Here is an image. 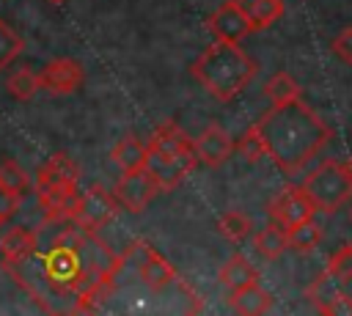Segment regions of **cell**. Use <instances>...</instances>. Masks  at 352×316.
<instances>
[{
	"instance_id": "cell-25",
	"label": "cell",
	"mask_w": 352,
	"mask_h": 316,
	"mask_svg": "<svg viewBox=\"0 0 352 316\" xmlns=\"http://www.w3.org/2000/svg\"><path fill=\"white\" fill-rule=\"evenodd\" d=\"M19 52H22V36L8 22L0 19V69L11 66Z\"/></svg>"
},
{
	"instance_id": "cell-33",
	"label": "cell",
	"mask_w": 352,
	"mask_h": 316,
	"mask_svg": "<svg viewBox=\"0 0 352 316\" xmlns=\"http://www.w3.org/2000/svg\"><path fill=\"white\" fill-rule=\"evenodd\" d=\"M0 225H3V220H0Z\"/></svg>"
},
{
	"instance_id": "cell-17",
	"label": "cell",
	"mask_w": 352,
	"mask_h": 316,
	"mask_svg": "<svg viewBox=\"0 0 352 316\" xmlns=\"http://www.w3.org/2000/svg\"><path fill=\"white\" fill-rule=\"evenodd\" d=\"M146 154H148V146L140 143L135 135H129V137H121V140L113 146L110 159L121 168V173H129V170L146 168Z\"/></svg>"
},
{
	"instance_id": "cell-7",
	"label": "cell",
	"mask_w": 352,
	"mask_h": 316,
	"mask_svg": "<svg viewBox=\"0 0 352 316\" xmlns=\"http://www.w3.org/2000/svg\"><path fill=\"white\" fill-rule=\"evenodd\" d=\"M316 214L314 201L308 198V192L302 187H286L280 190L272 201H270V217L275 223H280L283 228H292L297 223H305Z\"/></svg>"
},
{
	"instance_id": "cell-19",
	"label": "cell",
	"mask_w": 352,
	"mask_h": 316,
	"mask_svg": "<svg viewBox=\"0 0 352 316\" xmlns=\"http://www.w3.org/2000/svg\"><path fill=\"white\" fill-rule=\"evenodd\" d=\"M286 247H289L286 228H283L280 223H275V220H272L270 225H264V228L256 234V250H258V256L267 258V261L280 258Z\"/></svg>"
},
{
	"instance_id": "cell-28",
	"label": "cell",
	"mask_w": 352,
	"mask_h": 316,
	"mask_svg": "<svg viewBox=\"0 0 352 316\" xmlns=\"http://www.w3.org/2000/svg\"><path fill=\"white\" fill-rule=\"evenodd\" d=\"M330 47H333V55L341 63H352V27H341Z\"/></svg>"
},
{
	"instance_id": "cell-32",
	"label": "cell",
	"mask_w": 352,
	"mask_h": 316,
	"mask_svg": "<svg viewBox=\"0 0 352 316\" xmlns=\"http://www.w3.org/2000/svg\"><path fill=\"white\" fill-rule=\"evenodd\" d=\"M50 3H52V5H63L66 0H50Z\"/></svg>"
},
{
	"instance_id": "cell-31",
	"label": "cell",
	"mask_w": 352,
	"mask_h": 316,
	"mask_svg": "<svg viewBox=\"0 0 352 316\" xmlns=\"http://www.w3.org/2000/svg\"><path fill=\"white\" fill-rule=\"evenodd\" d=\"M341 165H344V170H346V176H349V181H352V154H349V157H346Z\"/></svg>"
},
{
	"instance_id": "cell-18",
	"label": "cell",
	"mask_w": 352,
	"mask_h": 316,
	"mask_svg": "<svg viewBox=\"0 0 352 316\" xmlns=\"http://www.w3.org/2000/svg\"><path fill=\"white\" fill-rule=\"evenodd\" d=\"M256 280H258V272H256V267H253L242 253L231 256V258L220 267V283H223L226 289H231V291H236V289H242V286H250V283H256Z\"/></svg>"
},
{
	"instance_id": "cell-22",
	"label": "cell",
	"mask_w": 352,
	"mask_h": 316,
	"mask_svg": "<svg viewBox=\"0 0 352 316\" xmlns=\"http://www.w3.org/2000/svg\"><path fill=\"white\" fill-rule=\"evenodd\" d=\"M6 88H8V93H11L14 99L28 102V99L41 88V85H38V74H36L33 69L22 66V69H16V71H11V74H8Z\"/></svg>"
},
{
	"instance_id": "cell-1",
	"label": "cell",
	"mask_w": 352,
	"mask_h": 316,
	"mask_svg": "<svg viewBox=\"0 0 352 316\" xmlns=\"http://www.w3.org/2000/svg\"><path fill=\"white\" fill-rule=\"evenodd\" d=\"M256 129L267 157L283 173L302 170L330 140V126L300 96L283 104H272V110L256 121Z\"/></svg>"
},
{
	"instance_id": "cell-4",
	"label": "cell",
	"mask_w": 352,
	"mask_h": 316,
	"mask_svg": "<svg viewBox=\"0 0 352 316\" xmlns=\"http://www.w3.org/2000/svg\"><path fill=\"white\" fill-rule=\"evenodd\" d=\"M118 206L121 203L110 190H104L102 184H94V187L80 192L74 214H72V223L77 228H82V231H99L116 217Z\"/></svg>"
},
{
	"instance_id": "cell-21",
	"label": "cell",
	"mask_w": 352,
	"mask_h": 316,
	"mask_svg": "<svg viewBox=\"0 0 352 316\" xmlns=\"http://www.w3.org/2000/svg\"><path fill=\"white\" fill-rule=\"evenodd\" d=\"M286 239H289V247L292 250H297V253H311L319 242H322V228L314 223V217L311 220H305V223H297V225H292V228H286Z\"/></svg>"
},
{
	"instance_id": "cell-30",
	"label": "cell",
	"mask_w": 352,
	"mask_h": 316,
	"mask_svg": "<svg viewBox=\"0 0 352 316\" xmlns=\"http://www.w3.org/2000/svg\"><path fill=\"white\" fill-rule=\"evenodd\" d=\"M319 313H327V316H344V313H352V297L346 291H341L338 297H333Z\"/></svg>"
},
{
	"instance_id": "cell-5",
	"label": "cell",
	"mask_w": 352,
	"mask_h": 316,
	"mask_svg": "<svg viewBox=\"0 0 352 316\" xmlns=\"http://www.w3.org/2000/svg\"><path fill=\"white\" fill-rule=\"evenodd\" d=\"M124 258H132L135 261L140 280L151 291H160V289H165L168 283L176 280V269L170 267V261L162 253H157L151 245H146V242H132L129 250L124 253Z\"/></svg>"
},
{
	"instance_id": "cell-10",
	"label": "cell",
	"mask_w": 352,
	"mask_h": 316,
	"mask_svg": "<svg viewBox=\"0 0 352 316\" xmlns=\"http://www.w3.org/2000/svg\"><path fill=\"white\" fill-rule=\"evenodd\" d=\"M148 148L157 151V154L176 157V159H187V162L198 165V157H195V140L187 137L173 121H165V124H160V126L151 132Z\"/></svg>"
},
{
	"instance_id": "cell-14",
	"label": "cell",
	"mask_w": 352,
	"mask_h": 316,
	"mask_svg": "<svg viewBox=\"0 0 352 316\" xmlns=\"http://www.w3.org/2000/svg\"><path fill=\"white\" fill-rule=\"evenodd\" d=\"M38 250V236L30 231V228H22V225H14L3 234L0 239V258H3V267H11V264H22V261H30Z\"/></svg>"
},
{
	"instance_id": "cell-6",
	"label": "cell",
	"mask_w": 352,
	"mask_h": 316,
	"mask_svg": "<svg viewBox=\"0 0 352 316\" xmlns=\"http://www.w3.org/2000/svg\"><path fill=\"white\" fill-rule=\"evenodd\" d=\"M157 192H160V184H157V179H154L146 168L121 173V179H118L116 187H113V195L118 198V203H121L126 212H135V214L143 212V209L154 201Z\"/></svg>"
},
{
	"instance_id": "cell-26",
	"label": "cell",
	"mask_w": 352,
	"mask_h": 316,
	"mask_svg": "<svg viewBox=\"0 0 352 316\" xmlns=\"http://www.w3.org/2000/svg\"><path fill=\"white\" fill-rule=\"evenodd\" d=\"M0 187L14 190L16 195H22V192L30 187L28 173L22 170V165H16L14 159H3V162H0Z\"/></svg>"
},
{
	"instance_id": "cell-9",
	"label": "cell",
	"mask_w": 352,
	"mask_h": 316,
	"mask_svg": "<svg viewBox=\"0 0 352 316\" xmlns=\"http://www.w3.org/2000/svg\"><path fill=\"white\" fill-rule=\"evenodd\" d=\"M82 66L74 58H55L38 71V85L55 96L72 93L82 85Z\"/></svg>"
},
{
	"instance_id": "cell-12",
	"label": "cell",
	"mask_w": 352,
	"mask_h": 316,
	"mask_svg": "<svg viewBox=\"0 0 352 316\" xmlns=\"http://www.w3.org/2000/svg\"><path fill=\"white\" fill-rule=\"evenodd\" d=\"M192 168H195V165L187 162V159L165 157V154H157V151H151V148H148V154H146V170L157 179L160 190H173V187H179V184L187 179V173H190Z\"/></svg>"
},
{
	"instance_id": "cell-15",
	"label": "cell",
	"mask_w": 352,
	"mask_h": 316,
	"mask_svg": "<svg viewBox=\"0 0 352 316\" xmlns=\"http://www.w3.org/2000/svg\"><path fill=\"white\" fill-rule=\"evenodd\" d=\"M228 305L242 316H258V313H267L272 308V294L264 286H258V280H256L250 286H242V289L231 291Z\"/></svg>"
},
{
	"instance_id": "cell-20",
	"label": "cell",
	"mask_w": 352,
	"mask_h": 316,
	"mask_svg": "<svg viewBox=\"0 0 352 316\" xmlns=\"http://www.w3.org/2000/svg\"><path fill=\"white\" fill-rule=\"evenodd\" d=\"M264 96H267L272 104L292 102V99L300 96V82H297L289 71H275V74L264 82Z\"/></svg>"
},
{
	"instance_id": "cell-8",
	"label": "cell",
	"mask_w": 352,
	"mask_h": 316,
	"mask_svg": "<svg viewBox=\"0 0 352 316\" xmlns=\"http://www.w3.org/2000/svg\"><path fill=\"white\" fill-rule=\"evenodd\" d=\"M206 30L217 38V41H242L245 36L253 33L250 22L245 19V14L239 11V5L234 0H226L223 5H217L209 16H206Z\"/></svg>"
},
{
	"instance_id": "cell-13",
	"label": "cell",
	"mask_w": 352,
	"mask_h": 316,
	"mask_svg": "<svg viewBox=\"0 0 352 316\" xmlns=\"http://www.w3.org/2000/svg\"><path fill=\"white\" fill-rule=\"evenodd\" d=\"M80 179V168L72 157L66 154H52L47 157L38 170H36V192H44V190H52L58 184H69V181H77Z\"/></svg>"
},
{
	"instance_id": "cell-23",
	"label": "cell",
	"mask_w": 352,
	"mask_h": 316,
	"mask_svg": "<svg viewBox=\"0 0 352 316\" xmlns=\"http://www.w3.org/2000/svg\"><path fill=\"white\" fill-rule=\"evenodd\" d=\"M217 228H220V234H223L226 239L242 242V239H248V234L253 231V223H250L248 214H242V212H236V209H228V212H223V214L217 217Z\"/></svg>"
},
{
	"instance_id": "cell-16",
	"label": "cell",
	"mask_w": 352,
	"mask_h": 316,
	"mask_svg": "<svg viewBox=\"0 0 352 316\" xmlns=\"http://www.w3.org/2000/svg\"><path fill=\"white\" fill-rule=\"evenodd\" d=\"M253 30H264L283 16V0H234Z\"/></svg>"
},
{
	"instance_id": "cell-11",
	"label": "cell",
	"mask_w": 352,
	"mask_h": 316,
	"mask_svg": "<svg viewBox=\"0 0 352 316\" xmlns=\"http://www.w3.org/2000/svg\"><path fill=\"white\" fill-rule=\"evenodd\" d=\"M234 154V140L220 124H209L198 137H195V157L206 168L223 165Z\"/></svg>"
},
{
	"instance_id": "cell-2",
	"label": "cell",
	"mask_w": 352,
	"mask_h": 316,
	"mask_svg": "<svg viewBox=\"0 0 352 316\" xmlns=\"http://www.w3.org/2000/svg\"><path fill=\"white\" fill-rule=\"evenodd\" d=\"M256 60L236 44V41H217L209 44L198 60L192 63V77L220 102H231L253 77Z\"/></svg>"
},
{
	"instance_id": "cell-3",
	"label": "cell",
	"mask_w": 352,
	"mask_h": 316,
	"mask_svg": "<svg viewBox=\"0 0 352 316\" xmlns=\"http://www.w3.org/2000/svg\"><path fill=\"white\" fill-rule=\"evenodd\" d=\"M300 187L308 192L316 212H324V214H333L352 198V181H349L344 165L336 159H324L322 165H316Z\"/></svg>"
},
{
	"instance_id": "cell-29",
	"label": "cell",
	"mask_w": 352,
	"mask_h": 316,
	"mask_svg": "<svg viewBox=\"0 0 352 316\" xmlns=\"http://www.w3.org/2000/svg\"><path fill=\"white\" fill-rule=\"evenodd\" d=\"M19 201H22V195H16L14 190L0 187V220H3V223L11 220V217L19 212Z\"/></svg>"
},
{
	"instance_id": "cell-27",
	"label": "cell",
	"mask_w": 352,
	"mask_h": 316,
	"mask_svg": "<svg viewBox=\"0 0 352 316\" xmlns=\"http://www.w3.org/2000/svg\"><path fill=\"white\" fill-rule=\"evenodd\" d=\"M234 148L245 157V159H250V162H256V159H261L267 151H264V143H261V135H258V129H256V124L239 137V143H234Z\"/></svg>"
},
{
	"instance_id": "cell-24",
	"label": "cell",
	"mask_w": 352,
	"mask_h": 316,
	"mask_svg": "<svg viewBox=\"0 0 352 316\" xmlns=\"http://www.w3.org/2000/svg\"><path fill=\"white\" fill-rule=\"evenodd\" d=\"M324 272H327L333 280H338L341 286H346V283L352 280V242L344 245L341 250H336V253L330 256Z\"/></svg>"
}]
</instances>
